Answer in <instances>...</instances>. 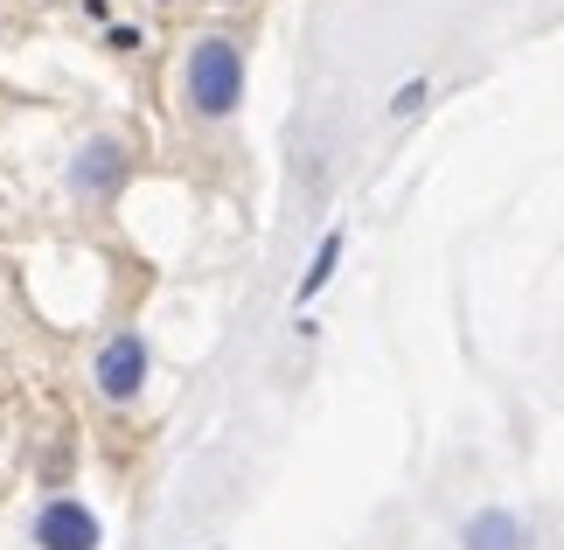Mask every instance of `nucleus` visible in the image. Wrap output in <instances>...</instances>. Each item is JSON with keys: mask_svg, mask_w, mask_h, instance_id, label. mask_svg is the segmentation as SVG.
<instances>
[{"mask_svg": "<svg viewBox=\"0 0 564 550\" xmlns=\"http://www.w3.org/2000/svg\"><path fill=\"white\" fill-rule=\"evenodd\" d=\"M341 245H349V237H341V230H328V237H321V251H314V266H307V279H300V306H307L314 293H321V285H328L335 279V266H341Z\"/></svg>", "mask_w": 564, "mask_h": 550, "instance_id": "nucleus-6", "label": "nucleus"}, {"mask_svg": "<svg viewBox=\"0 0 564 550\" xmlns=\"http://www.w3.org/2000/svg\"><path fill=\"white\" fill-rule=\"evenodd\" d=\"M245 91H251L245 42L224 35V29L195 35L188 56H182V112H188V126H230L245 112Z\"/></svg>", "mask_w": 564, "mask_h": 550, "instance_id": "nucleus-1", "label": "nucleus"}, {"mask_svg": "<svg viewBox=\"0 0 564 550\" xmlns=\"http://www.w3.org/2000/svg\"><path fill=\"white\" fill-rule=\"evenodd\" d=\"M460 550H530V530L509 509H481L460 522Z\"/></svg>", "mask_w": 564, "mask_h": 550, "instance_id": "nucleus-5", "label": "nucleus"}, {"mask_svg": "<svg viewBox=\"0 0 564 550\" xmlns=\"http://www.w3.org/2000/svg\"><path fill=\"white\" fill-rule=\"evenodd\" d=\"M147 377H154V342H147L140 327H119V335L98 348V363H91V384H98L105 405L147 398Z\"/></svg>", "mask_w": 564, "mask_h": 550, "instance_id": "nucleus-2", "label": "nucleus"}, {"mask_svg": "<svg viewBox=\"0 0 564 550\" xmlns=\"http://www.w3.org/2000/svg\"><path fill=\"white\" fill-rule=\"evenodd\" d=\"M126 174H133V153H126V140H112V133L84 140V147L70 153V188H77V195H91V203L119 195Z\"/></svg>", "mask_w": 564, "mask_h": 550, "instance_id": "nucleus-4", "label": "nucleus"}, {"mask_svg": "<svg viewBox=\"0 0 564 550\" xmlns=\"http://www.w3.org/2000/svg\"><path fill=\"white\" fill-rule=\"evenodd\" d=\"M29 537H35V550H98V543H105V522L91 516V502H77V495H50V502L35 509Z\"/></svg>", "mask_w": 564, "mask_h": 550, "instance_id": "nucleus-3", "label": "nucleus"}]
</instances>
